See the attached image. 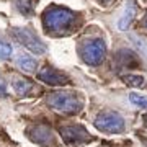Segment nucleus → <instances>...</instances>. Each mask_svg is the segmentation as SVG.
<instances>
[{"label": "nucleus", "instance_id": "f257e3e1", "mask_svg": "<svg viewBox=\"0 0 147 147\" xmlns=\"http://www.w3.org/2000/svg\"><path fill=\"white\" fill-rule=\"evenodd\" d=\"M75 21V13L62 7H51L44 11L42 15V23L47 31H64Z\"/></svg>", "mask_w": 147, "mask_h": 147}, {"label": "nucleus", "instance_id": "f03ea898", "mask_svg": "<svg viewBox=\"0 0 147 147\" xmlns=\"http://www.w3.org/2000/svg\"><path fill=\"white\" fill-rule=\"evenodd\" d=\"M47 105L61 113L74 115L82 108V100L74 92H54L47 96Z\"/></svg>", "mask_w": 147, "mask_h": 147}, {"label": "nucleus", "instance_id": "7ed1b4c3", "mask_svg": "<svg viewBox=\"0 0 147 147\" xmlns=\"http://www.w3.org/2000/svg\"><path fill=\"white\" fill-rule=\"evenodd\" d=\"M93 124L98 131L108 132V134H119V132L124 131V119H123V116L111 110L101 111L100 115L95 118Z\"/></svg>", "mask_w": 147, "mask_h": 147}, {"label": "nucleus", "instance_id": "20e7f679", "mask_svg": "<svg viewBox=\"0 0 147 147\" xmlns=\"http://www.w3.org/2000/svg\"><path fill=\"white\" fill-rule=\"evenodd\" d=\"M11 34L21 46H25L28 51L34 54H44L46 53V44L38 39V36L30 28H11Z\"/></svg>", "mask_w": 147, "mask_h": 147}, {"label": "nucleus", "instance_id": "39448f33", "mask_svg": "<svg viewBox=\"0 0 147 147\" xmlns=\"http://www.w3.org/2000/svg\"><path fill=\"white\" fill-rule=\"evenodd\" d=\"M106 54V44L103 39H92L82 47V59L87 65H98Z\"/></svg>", "mask_w": 147, "mask_h": 147}, {"label": "nucleus", "instance_id": "423d86ee", "mask_svg": "<svg viewBox=\"0 0 147 147\" xmlns=\"http://www.w3.org/2000/svg\"><path fill=\"white\" fill-rule=\"evenodd\" d=\"M61 137L65 144H84L90 141L88 131H85V127L79 124H67L61 127Z\"/></svg>", "mask_w": 147, "mask_h": 147}, {"label": "nucleus", "instance_id": "0eeeda50", "mask_svg": "<svg viewBox=\"0 0 147 147\" xmlns=\"http://www.w3.org/2000/svg\"><path fill=\"white\" fill-rule=\"evenodd\" d=\"M38 79L47 85H53V87H61V85L69 84L67 75H64L62 72H59L57 69L51 67V65H44L38 74Z\"/></svg>", "mask_w": 147, "mask_h": 147}, {"label": "nucleus", "instance_id": "6e6552de", "mask_svg": "<svg viewBox=\"0 0 147 147\" xmlns=\"http://www.w3.org/2000/svg\"><path fill=\"white\" fill-rule=\"evenodd\" d=\"M28 137L33 142L39 144V146H49V144H53V132L44 124H38L33 129H30L28 131Z\"/></svg>", "mask_w": 147, "mask_h": 147}, {"label": "nucleus", "instance_id": "1a4fd4ad", "mask_svg": "<svg viewBox=\"0 0 147 147\" xmlns=\"http://www.w3.org/2000/svg\"><path fill=\"white\" fill-rule=\"evenodd\" d=\"M16 65H18L21 70L30 72V74L36 70V61H34L31 56H28V54H20V56L16 57Z\"/></svg>", "mask_w": 147, "mask_h": 147}, {"label": "nucleus", "instance_id": "9d476101", "mask_svg": "<svg viewBox=\"0 0 147 147\" xmlns=\"http://www.w3.org/2000/svg\"><path fill=\"white\" fill-rule=\"evenodd\" d=\"M118 59H119L121 65H127V67H137V57L136 54L129 51V49H123L118 54Z\"/></svg>", "mask_w": 147, "mask_h": 147}, {"label": "nucleus", "instance_id": "9b49d317", "mask_svg": "<svg viewBox=\"0 0 147 147\" xmlns=\"http://www.w3.org/2000/svg\"><path fill=\"white\" fill-rule=\"evenodd\" d=\"M11 87L18 95H26L30 90L33 88V84L26 79H21V77H15L13 82H11Z\"/></svg>", "mask_w": 147, "mask_h": 147}, {"label": "nucleus", "instance_id": "f8f14e48", "mask_svg": "<svg viewBox=\"0 0 147 147\" xmlns=\"http://www.w3.org/2000/svg\"><path fill=\"white\" fill-rule=\"evenodd\" d=\"M134 15H136V8H134V5H131L126 11H124V15L119 18V21H118V28H119L121 31H126L127 28H129Z\"/></svg>", "mask_w": 147, "mask_h": 147}, {"label": "nucleus", "instance_id": "ddd939ff", "mask_svg": "<svg viewBox=\"0 0 147 147\" xmlns=\"http://www.w3.org/2000/svg\"><path fill=\"white\" fill-rule=\"evenodd\" d=\"M15 7L23 15H31L33 13V0H15Z\"/></svg>", "mask_w": 147, "mask_h": 147}, {"label": "nucleus", "instance_id": "4468645a", "mask_svg": "<svg viewBox=\"0 0 147 147\" xmlns=\"http://www.w3.org/2000/svg\"><path fill=\"white\" fill-rule=\"evenodd\" d=\"M129 100H131V103L134 106L142 108V110H147V96L139 95V93H131L129 95Z\"/></svg>", "mask_w": 147, "mask_h": 147}, {"label": "nucleus", "instance_id": "2eb2a0df", "mask_svg": "<svg viewBox=\"0 0 147 147\" xmlns=\"http://www.w3.org/2000/svg\"><path fill=\"white\" fill-rule=\"evenodd\" d=\"M11 54H13V47H11V44L0 39V59H2V61H7V59L11 57Z\"/></svg>", "mask_w": 147, "mask_h": 147}, {"label": "nucleus", "instance_id": "dca6fc26", "mask_svg": "<svg viewBox=\"0 0 147 147\" xmlns=\"http://www.w3.org/2000/svg\"><path fill=\"white\" fill-rule=\"evenodd\" d=\"M124 79V82H126L127 85H131V87H142L144 85V77L142 75H132V74H127V75H124L123 77Z\"/></svg>", "mask_w": 147, "mask_h": 147}, {"label": "nucleus", "instance_id": "f3484780", "mask_svg": "<svg viewBox=\"0 0 147 147\" xmlns=\"http://www.w3.org/2000/svg\"><path fill=\"white\" fill-rule=\"evenodd\" d=\"M5 90H7V82L3 80V77L0 75V95H5Z\"/></svg>", "mask_w": 147, "mask_h": 147}, {"label": "nucleus", "instance_id": "a211bd4d", "mask_svg": "<svg viewBox=\"0 0 147 147\" xmlns=\"http://www.w3.org/2000/svg\"><path fill=\"white\" fill-rule=\"evenodd\" d=\"M98 2H100V3H103V5H110L113 0H98Z\"/></svg>", "mask_w": 147, "mask_h": 147}, {"label": "nucleus", "instance_id": "6ab92c4d", "mask_svg": "<svg viewBox=\"0 0 147 147\" xmlns=\"http://www.w3.org/2000/svg\"><path fill=\"white\" fill-rule=\"evenodd\" d=\"M142 25L147 28V13H146V16H144V20H142Z\"/></svg>", "mask_w": 147, "mask_h": 147}, {"label": "nucleus", "instance_id": "aec40b11", "mask_svg": "<svg viewBox=\"0 0 147 147\" xmlns=\"http://www.w3.org/2000/svg\"><path fill=\"white\" fill-rule=\"evenodd\" d=\"M146 123H147V116H146Z\"/></svg>", "mask_w": 147, "mask_h": 147}]
</instances>
